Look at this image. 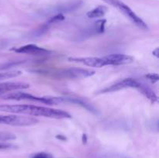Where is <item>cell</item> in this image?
Here are the masks:
<instances>
[{"mask_svg":"<svg viewBox=\"0 0 159 158\" xmlns=\"http://www.w3.org/2000/svg\"><path fill=\"white\" fill-rule=\"evenodd\" d=\"M22 72L20 71H5V72H0V80H4V79L12 78V77H16L21 75Z\"/></svg>","mask_w":159,"mask_h":158,"instance_id":"14","label":"cell"},{"mask_svg":"<svg viewBox=\"0 0 159 158\" xmlns=\"http://www.w3.org/2000/svg\"><path fill=\"white\" fill-rule=\"evenodd\" d=\"M141 82L138 81L135 78H125V79H121V80L115 82L114 84L109 86L106 87L103 89L99 91L98 92L99 94H102V93H109V92H114V91H120V90L124 89V88H134L138 89L139 86L141 85Z\"/></svg>","mask_w":159,"mask_h":158,"instance_id":"6","label":"cell"},{"mask_svg":"<svg viewBox=\"0 0 159 158\" xmlns=\"http://www.w3.org/2000/svg\"><path fill=\"white\" fill-rule=\"evenodd\" d=\"M158 50H159L158 48H156V49L153 51V54L157 57H158Z\"/></svg>","mask_w":159,"mask_h":158,"instance_id":"20","label":"cell"},{"mask_svg":"<svg viewBox=\"0 0 159 158\" xmlns=\"http://www.w3.org/2000/svg\"><path fill=\"white\" fill-rule=\"evenodd\" d=\"M138 91L141 93L144 96H145L148 99L151 101L152 103H155L158 101V97L155 94V93L149 87H148L147 85H144L143 83L141 84V85L139 86V88H138Z\"/></svg>","mask_w":159,"mask_h":158,"instance_id":"12","label":"cell"},{"mask_svg":"<svg viewBox=\"0 0 159 158\" xmlns=\"http://www.w3.org/2000/svg\"><path fill=\"white\" fill-rule=\"evenodd\" d=\"M65 20V16L62 13H57V15H55L54 16H53L51 20H49L50 23H57V22L62 21V20Z\"/></svg>","mask_w":159,"mask_h":158,"instance_id":"16","label":"cell"},{"mask_svg":"<svg viewBox=\"0 0 159 158\" xmlns=\"http://www.w3.org/2000/svg\"><path fill=\"white\" fill-rule=\"evenodd\" d=\"M32 158H53V156H51L50 153H44V152H41V153H36Z\"/></svg>","mask_w":159,"mask_h":158,"instance_id":"17","label":"cell"},{"mask_svg":"<svg viewBox=\"0 0 159 158\" xmlns=\"http://www.w3.org/2000/svg\"><path fill=\"white\" fill-rule=\"evenodd\" d=\"M13 50L16 53H20V54H32V55H47L51 53V51L48 50L40 47L35 44L24 45V46H20V47L14 48Z\"/></svg>","mask_w":159,"mask_h":158,"instance_id":"9","label":"cell"},{"mask_svg":"<svg viewBox=\"0 0 159 158\" xmlns=\"http://www.w3.org/2000/svg\"><path fill=\"white\" fill-rule=\"evenodd\" d=\"M146 78L148 80L152 81H158L159 79V76L158 74H148L145 76Z\"/></svg>","mask_w":159,"mask_h":158,"instance_id":"18","label":"cell"},{"mask_svg":"<svg viewBox=\"0 0 159 158\" xmlns=\"http://www.w3.org/2000/svg\"><path fill=\"white\" fill-rule=\"evenodd\" d=\"M16 138L13 134L9 133H4V132H0V142H4V141L12 140Z\"/></svg>","mask_w":159,"mask_h":158,"instance_id":"15","label":"cell"},{"mask_svg":"<svg viewBox=\"0 0 159 158\" xmlns=\"http://www.w3.org/2000/svg\"><path fill=\"white\" fill-rule=\"evenodd\" d=\"M68 60L70 62L79 63L82 64L86 65L93 68H100L104 66H107V62L103 57H68Z\"/></svg>","mask_w":159,"mask_h":158,"instance_id":"7","label":"cell"},{"mask_svg":"<svg viewBox=\"0 0 159 158\" xmlns=\"http://www.w3.org/2000/svg\"><path fill=\"white\" fill-rule=\"evenodd\" d=\"M0 112L57 119L71 118V115L64 110L33 105H0Z\"/></svg>","mask_w":159,"mask_h":158,"instance_id":"1","label":"cell"},{"mask_svg":"<svg viewBox=\"0 0 159 158\" xmlns=\"http://www.w3.org/2000/svg\"><path fill=\"white\" fill-rule=\"evenodd\" d=\"M30 88L29 84L24 82H3L0 83V95L13 91H20Z\"/></svg>","mask_w":159,"mask_h":158,"instance_id":"10","label":"cell"},{"mask_svg":"<svg viewBox=\"0 0 159 158\" xmlns=\"http://www.w3.org/2000/svg\"><path fill=\"white\" fill-rule=\"evenodd\" d=\"M11 147H12V145H11V144L6 143H1V142H0V150L10 148Z\"/></svg>","mask_w":159,"mask_h":158,"instance_id":"19","label":"cell"},{"mask_svg":"<svg viewBox=\"0 0 159 158\" xmlns=\"http://www.w3.org/2000/svg\"><path fill=\"white\" fill-rule=\"evenodd\" d=\"M82 3L83 2L81 0H74V1L68 2L65 3V4L60 5V6L57 8V11H59V13L71 12V11H74L75 9H79L82 6Z\"/></svg>","mask_w":159,"mask_h":158,"instance_id":"11","label":"cell"},{"mask_svg":"<svg viewBox=\"0 0 159 158\" xmlns=\"http://www.w3.org/2000/svg\"><path fill=\"white\" fill-rule=\"evenodd\" d=\"M38 119L17 115H0V124L12 126H30L38 123Z\"/></svg>","mask_w":159,"mask_h":158,"instance_id":"4","label":"cell"},{"mask_svg":"<svg viewBox=\"0 0 159 158\" xmlns=\"http://www.w3.org/2000/svg\"><path fill=\"white\" fill-rule=\"evenodd\" d=\"M2 96L3 99L7 100L34 101V102H42L48 105H57L59 103H63L62 97H38L21 91H11L2 94Z\"/></svg>","mask_w":159,"mask_h":158,"instance_id":"2","label":"cell"},{"mask_svg":"<svg viewBox=\"0 0 159 158\" xmlns=\"http://www.w3.org/2000/svg\"><path fill=\"white\" fill-rule=\"evenodd\" d=\"M95 71L85 68H70L63 69L57 73V77L60 78L68 79H80L85 78L95 74Z\"/></svg>","mask_w":159,"mask_h":158,"instance_id":"5","label":"cell"},{"mask_svg":"<svg viewBox=\"0 0 159 158\" xmlns=\"http://www.w3.org/2000/svg\"><path fill=\"white\" fill-rule=\"evenodd\" d=\"M102 1L118 9L121 13L124 14L127 19H129L138 28L143 29V30H148L149 28L148 25L128 6H127L122 1H120V0H102Z\"/></svg>","mask_w":159,"mask_h":158,"instance_id":"3","label":"cell"},{"mask_svg":"<svg viewBox=\"0 0 159 158\" xmlns=\"http://www.w3.org/2000/svg\"><path fill=\"white\" fill-rule=\"evenodd\" d=\"M107 60V65H124L133 63L134 59L133 57L127 54H113L103 57Z\"/></svg>","mask_w":159,"mask_h":158,"instance_id":"8","label":"cell"},{"mask_svg":"<svg viewBox=\"0 0 159 158\" xmlns=\"http://www.w3.org/2000/svg\"><path fill=\"white\" fill-rule=\"evenodd\" d=\"M107 11H108V8L106 6H99L95 8V9L89 11L86 15L90 19L101 18V17L105 15Z\"/></svg>","mask_w":159,"mask_h":158,"instance_id":"13","label":"cell"}]
</instances>
